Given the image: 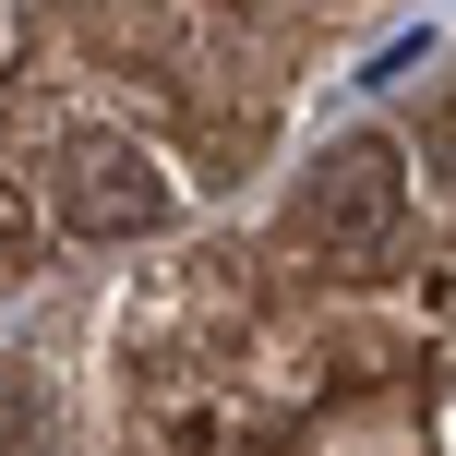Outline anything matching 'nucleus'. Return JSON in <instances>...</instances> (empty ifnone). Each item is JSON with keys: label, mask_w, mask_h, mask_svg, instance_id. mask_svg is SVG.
<instances>
[{"label": "nucleus", "mask_w": 456, "mask_h": 456, "mask_svg": "<svg viewBox=\"0 0 456 456\" xmlns=\"http://www.w3.org/2000/svg\"><path fill=\"white\" fill-rule=\"evenodd\" d=\"M168 205H181V181H168V157L144 133H61L48 144V216L72 240H157Z\"/></svg>", "instance_id": "1"}, {"label": "nucleus", "mask_w": 456, "mask_h": 456, "mask_svg": "<svg viewBox=\"0 0 456 456\" xmlns=\"http://www.w3.org/2000/svg\"><path fill=\"white\" fill-rule=\"evenodd\" d=\"M396 216H409V157H396L385 133H348L313 157V181H300V252H324V265H385Z\"/></svg>", "instance_id": "2"}, {"label": "nucleus", "mask_w": 456, "mask_h": 456, "mask_svg": "<svg viewBox=\"0 0 456 456\" xmlns=\"http://www.w3.org/2000/svg\"><path fill=\"white\" fill-rule=\"evenodd\" d=\"M37 420H48V385H37V372H0V456H24Z\"/></svg>", "instance_id": "3"}]
</instances>
